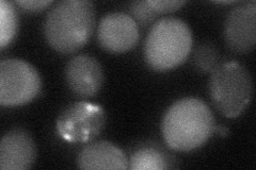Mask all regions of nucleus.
Returning <instances> with one entry per match:
<instances>
[{"mask_svg":"<svg viewBox=\"0 0 256 170\" xmlns=\"http://www.w3.org/2000/svg\"><path fill=\"white\" fill-rule=\"evenodd\" d=\"M64 75L70 90L82 98L98 94L105 79L100 63L88 54H79L70 60Z\"/></svg>","mask_w":256,"mask_h":170,"instance_id":"9","label":"nucleus"},{"mask_svg":"<svg viewBox=\"0 0 256 170\" xmlns=\"http://www.w3.org/2000/svg\"><path fill=\"white\" fill-rule=\"evenodd\" d=\"M214 131H216L217 133H219L221 136H226L228 135V128L226 127H216L214 126Z\"/></svg>","mask_w":256,"mask_h":170,"instance_id":"18","label":"nucleus"},{"mask_svg":"<svg viewBox=\"0 0 256 170\" xmlns=\"http://www.w3.org/2000/svg\"><path fill=\"white\" fill-rule=\"evenodd\" d=\"M105 111L98 104L75 102L64 109L57 120L59 135L70 143L90 142L102 131Z\"/></svg>","mask_w":256,"mask_h":170,"instance_id":"6","label":"nucleus"},{"mask_svg":"<svg viewBox=\"0 0 256 170\" xmlns=\"http://www.w3.org/2000/svg\"><path fill=\"white\" fill-rule=\"evenodd\" d=\"M130 11L132 14L130 16L134 21L142 26H148L150 23L154 25L159 16V14L148 3V0H146V1H134L130 6Z\"/></svg>","mask_w":256,"mask_h":170,"instance_id":"15","label":"nucleus"},{"mask_svg":"<svg viewBox=\"0 0 256 170\" xmlns=\"http://www.w3.org/2000/svg\"><path fill=\"white\" fill-rule=\"evenodd\" d=\"M36 146L32 136L22 129H14L0 143V169L25 170L34 166Z\"/></svg>","mask_w":256,"mask_h":170,"instance_id":"10","label":"nucleus"},{"mask_svg":"<svg viewBox=\"0 0 256 170\" xmlns=\"http://www.w3.org/2000/svg\"><path fill=\"white\" fill-rule=\"evenodd\" d=\"M42 87L36 68L20 59H6L0 63V104L20 107L34 100Z\"/></svg>","mask_w":256,"mask_h":170,"instance_id":"5","label":"nucleus"},{"mask_svg":"<svg viewBox=\"0 0 256 170\" xmlns=\"http://www.w3.org/2000/svg\"><path fill=\"white\" fill-rule=\"evenodd\" d=\"M18 29V15L15 5L2 0L0 1V47L4 48L14 39Z\"/></svg>","mask_w":256,"mask_h":170,"instance_id":"13","label":"nucleus"},{"mask_svg":"<svg viewBox=\"0 0 256 170\" xmlns=\"http://www.w3.org/2000/svg\"><path fill=\"white\" fill-rule=\"evenodd\" d=\"M77 165L80 169H128L130 162L125 153L109 142L91 143L80 151Z\"/></svg>","mask_w":256,"mask_h":170,"instance_id":"11","label":"nucleus"},{"mask_svg":"<svg viewBox=\"0 0 256 170\" xmlns=\"http://www.w3.org/2000/svg\"><path fill=\"white\" fill-rule=\"evenodd\" d=\"M148 3L160 15L180 10L182 5L186 4V1L184 0H148Z\"/></svg>","mask_w":256,"mask_h":170,"instance_id":"16","label":"nucleus"},{"mask_svg":"<svg viewBox=\"0 0 256 170\" xmlns=\"http://www.w3.org/2000/svg\"><path fill=\"white\" fill-rule=\"evenodd\" d=\"M210 95L214 107L223 116L235 118L249 107L253 97L250 72L238 62H226L212 71Z\"/></svg>","mask_w":256,"mask_h":170,"instance_id":"4","label":"nucleus"},{"mask_svg":"<svg viewBox=\"0 0 256 170\" xmlns=\"http://www.w3.org/2000/svg\"><path fill=\"white\" fill-rule=\"evenodd\" d=\"M214 118L201 99L189 97L174 102L162 119L164 142L176 151H191L203 146L212 136Z\"/></svg>","mask_w":256,"mask_h":170,"instance_id":"2","label":"nucleus"},{"mask_svg":"<svg viewBox=\"0 0 256 170\" xmlns=\"http://www.w3.org/2000/svg\"><path fill=\"white\" fill-rule=\"evenodd\" d=\"M95 26V6L89 0H63L47 14L44 33L48 45L63 54L74 53L89 42Z\"/></svg>","mask_w":256,"mask_h":170,"instance_id":"1","label":"nucleus"},{"mask_svg":"<svg viewBox=\"0 0 256 170\" xmlns=\"http://www.w3.org/2000/svg\"><path fill=\"white\" fill-rule=\"evenodd\" d=\"M169 167L164 153L153 147H144L132 153L128 165L132 170H162Z\"/></svg>","mask_w":256,"mask_h":170,"instance_id":"12","label":"nucleus"},{"mask_svg":"<svg viewBox=\"0 0 256 170\" xmlns=\"http://www.w3.org/2000/svg\"><path fill=\"white\" fill-rule=\"evenodd\" d=\"M138 23L126 13H108L100 20L98 42L104 50L124 53L132 50L139 42Z\"/></svg>","mask_w":256,"mask_h":170,"instance_id":"7","label":"nucleus"},{"mask_svg":"<svg viewBox=\"0 0 256 170\" xmlns=\"http://www.w3.org/2000/svg\"><path fill=\"white\" fill-rule=\"evenodd\" d=\"M192 48L188 23L176 17L158 19L152 26L144 44V58L156 71H166L186 61Z\"/></svg>","mask_w":256,"mask_h":170,"instance_id":"3","label":"nucleus"},{"mask_svg":"<svg viewBox=\"0 0 256 170\" xmlns=\"http://www.w3.org/2000/svg\"><path fill=\"white\" fill-rule=\"evenodd\" d=\"M224 40L232 51L248 53L256 44V1L235 6L224 22Z\"/></svg>","mask_w":256,"mask_h":170,"instance_id":"8","label":"nucleus"},{"mask_svg":"<svg viewBox=\"0 0 256 170\" xmlns=\"http://www.w3.org/2000/svg\"><path fill=\"white\" fill-rule=\"evenodd\" d=\"M219 52L212 44L198 45L194 53V66L202 72H212L219 64Z\"/></svg>","mask_w":256,"mask_h":170,"instance_id":"14","label":"nucleus"},{"mask_svg":"<svg viewBox=\"0 0 256 170\" xmlns=\"http://www.w3.org/2000/svg\"><path fill=\"white\" fill-rule=\"evenodd\" d=\"M16 4L20 5L22 10L30 13H36L45 10L46 7L52 4V1H46V0H22L16 1Z\"/></svg>","mask_w":256,"mask_h":170,"instance_id":"17","label":"nucleus"}]
</instances>
